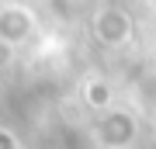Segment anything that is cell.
<instances>
[{"instance_id":"cell-1","label":"cell","mask_w":156,"mask_h":149,"mask_svg":"<svg viewBox=\"0 0 156 149\" xmlns=\"http://www.w3.org/2000/svg\"><path fill=\"white\" fill-rule=\"evenodd\" d=\"M97 35H101V42H108V45L125 42L128 38V17L118 14V11H104L101 21H97Z\"/></svg>"},{"instance_id":"cell-2","label":"cell","mask_w":156,"mask_h":149,"mask_svg":"<svg viewBox=\"0 0 156 149\" xmlns=\"http://www.w3.org/2000/svg\"><path fill=\"white\" fill-rule=\"evenodd\" d=\"M87 101H90V104H94V108H104L108 104V87H104V83H87Z\"/></svg>"}]
</instances>
